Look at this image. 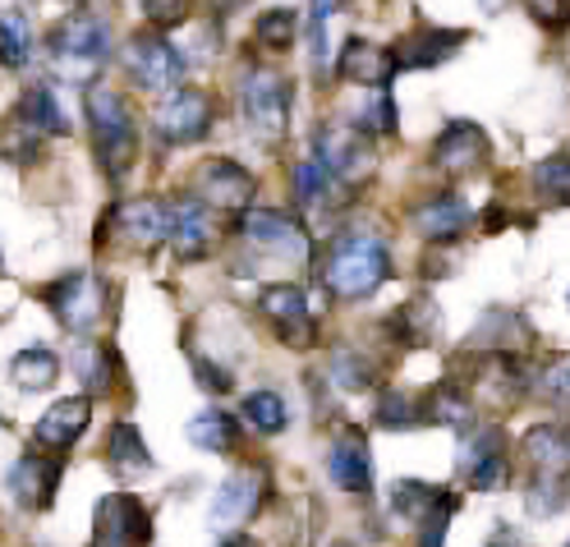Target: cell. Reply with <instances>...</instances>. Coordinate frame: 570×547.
I'll return each instance as SVG.
<instances>
[{
	"label": "cell",
	"mask_w": 570,
	"mask_h": 547,
	"mask_svg": "<svg viewBox=\"0 0 570 547\" xmlns=\"http://www.w3.org/2000/svg\"><path fill=\"white\" fill-rule=\"evenodd\" d=\"M166 240L180 253V263H198L217 244V212L198 203L194 194H180L166 203Z\"/></svg>",
	"instance_id": "7c38bea8"
},
{
	"label": "cell",
	"mask_w": 570,
	"mask_h": 547,
	"mask_svg": "<svg viewBox=\"0 0 570 547\" xmlns=\"http://www.w3.org/2000/svg\"><path fill=\"white\" fill-rule=\"evenodd\" d=\"M377 423L382 428H419V423H428V410H423V400H414V395L386 391L377 400Z\"/></svg>",
	"instance_id": "74e56055"
},
{
	"label": "cell",
	"mask_w": 570,
	"mask_h": 547,
	"mask_svg": "<svg viewBox=\"0 0 570 547\" xmlns=\"http://www.w3.org/2000/svg\"><path fill=\"white\" fill-rule=\"evenodd\" d=\"M465 479H470V488H479V492H502V488L511 483L507 451H502V456H488V460H479V465H470V469H465Z\"/></svg>",
	"instance_id": "60d3db41"
},
{
	"label": "cell",
	"mask_w": 570,
	"mask_h": 547,
	"mask_svg": "<svg viewBox=\"0 0 570 547\" xmlns=\"http://www.w3.org/2000/svg\"><path fill=\"white\" fill-rule=\"evenodd\" d=\"M386 281H391V253H386V244L377 235L350 231V235H341L327 248V258H323V285H327V295L354 304V300L377 295Z\"/></svg>",
	"instance_id": "7a4b0ae2"
},
{
	"label": "cell",
	"mask_w": 570,
	"mask_h": 547,
	"mask_svg": "<svg viewBox=\"0 0 570 547\" xmlns=\"http://www.w3.org/2000/svg\"><path fill=\"white\" fill-rule=\"evenodd\" d=\"M38 300L56 313V322L65 326V332L92 336L101 326V318H106V304H111V285H106L97 272H88V267H75V272H65L60 281L42 285Z\"/></svg>",
	"instance_id": "5b68a950"
},
{
	"label": "cell",
	"mask_w": 570,
	"mask_h": 547,
	"mask_svg": "<svg viewBox=\"0 0 570 547\" xmlns=\"http://www.w3.org/2000/svg\"><path fill=\"white\" fill-rule=\"evenodd\" d=\"M313 162L323 166L336 185L354 189L360 179L373 175L377 166V153H373V134H364L360 125H350V120H327V125H317L313 134Z\"/></svg>",
	"instance_id": "8992f818"
},
{
	"label": "cell",
	"mask_w": 570,
	"mask_h": 547,
	"mask_svg": "<svg viewBox=\"0 0 570 547\" xmlns=\"http://www.w3.org/2000/svg\"><path fill=\"white\" fill-rule=\"evenodd\" d=\"M194 14V0H142V19H148L157 32L180 28Z\"/></svg>",
	"instance_id": "b9f144b4"
},
{
	"label": "cell",
	"mask_w": 570,
	"mask_h": 547,
	"mask_svg": "<svg viewBox=\"0 0 570 547\" xmlns=\"http://www.w3.org/2000/svg\"><path fill=\"white\" fill-rule=\"evenodd\" d=\"M106 460H111V469H120V473L153 469V451L134 423H111V432H106Z\"/></svg>",
	"instance_id": "83f0119b"
},
{
	"label": "cell",
	"mask_w": 570,
	"mask_h": 547,
	"mask_svg": "<svg viewBox=\"0 0 570 547\" xmlns=\"http://www.w3.org/2000/svg\"><path fill=\"white\" fill-rule=\"evenodd\" d=\"M47 56L56 65L60 79H79L92 84L97 69L111 60V23L92 10H75L65 14L51 32H47Z\"/></svg>",
	"instance_id": "3957f363"
},
{
	"label": "cell",
	"mask_w": 570,
	"mask_h": 547,
	"mask_svg": "<svg viewBox=\"0 0 570 547\" xmlns=\"http://www.w3.org/2000/svg\"><path fill=\"white\" fill-rule=\"evenodd\" d=\"M391 510L405 520V525H423L428 516H438V510H455V497L433 488V483H419V479H401L391 488Z\"/></svg>",
	"instance_id": "cb8c5ba5"
},
{
	"label": "cell",
	"mask_w": 570,
	"mask_h": 547,
	"mask_svg": "<svg viewBox=\"0 0 570 547\" xmlns=\"http://www.w3.org/2000/svg\"><path fill=\"white\" fill-rule=\"evenodd\" d=\"M10 378H14L19 391H47L60 378V359L51 350H42V345H28V350H19L10 359Z\"/></svg>",
	"instance_id": "f1b7e54d"
},
{
	"label": "cell",
	"mask_w": 570,
	"mask_h": 547,
	"mask_svg": "<svg viewBox=\"0 0 570 547\" xmlns=\"http://www.w3.org/2000/svg\"><path fill=\"white\" fill-rule=\"evenodd\" d=\"M341 0H313V23H308V38H313V65L317 75L332 69V47H327V19H336Z\"/></svg>",
	"instance_id": "ab89813d"
},
{
	"label": "cell",
	"mask_w": 570,
	"mask_h": 547,
	"mask_svg": "<svg viewBox=\"0 0 570 547\" xmlns=\"http://www.w3.org/2000/svg\"><path fill=\"white\" fill-rule=\"evenodd\" d=\"M189 194L198 203H207L212 212H226V216H239L258 194V179L254 170H244L235 157H207L194 179H189Z\"/></svg>",
	"instance_id": "9c48e42d"
},
{
	"label": "cell",
	"mask_w": 570,
	"mask_h": 547,
	"mask_svg": "<svg viewBox=\"0 0 570 547\" xmlns=\"http://www.w3.org/2000/svg\"><path fill=\"white\" fill-rule=\"evenodd\" d=\"M470 42L465 28H438V23H419L410 38L396 42V51H391V65L396 69H433L442 60H451L460 47Z\"/></svg>",
	"instance_id": "e0dca14e"
},
{
	"label": "cell",
	"mask_w": 570,
	"mask_h": 547,
	"mask_svg": "<svg viewBox=\"0 0 570 547\" xmlns=\"http://www.w3.org/2000/svg\"><path fill=\"white\" fill-rule=\"evenodd\" d=\"M239 414H244V423L254 428V432H263V437H276V432H285V423H291V410H285V400L276 395V391H248L244 395V406H239Z\"/></svg>",
	"instance_id": "1f68e13d"
},
{
	"label": "cell",
	"mask_w": 570,
	"mask_h": 547,
	"mask_svg": "<svg viewBox=\"0 0 570 547\" xmlns=\"http://www.w3.org/2000/svg\"><path fill=\"white\" fill-rule=\"evenodd\" d=\"M533 520H552L566 510V473H533V488L524 492Z\"/></svg>",
	"instance_id": "e575fe53"
},
{
	"label": "cell",
	"mask_w": 570,
	"mask_h": 547,
	"mask_svg": "<svg viewBox=\"0 0 570 547\" xmlns=\"http://www.w3.org/2000/svg\"><path fill=\"white\" fill-rule=\"evenodd\" d=\"M14 116L19 120H28L38 134H47V138H65L69 129V116H65V106H60V97H56V88L51 84H28L23 88V97H19V106H14Z\"/></svg>",
	"instance_id": "603a6c76"
},
{
	"label": "cell",
	"mask_w": 570,
	"mask_h": 547,
	"mask_svg": "<svg viewBox=\"0 0 570 547\" xmlns=\"http://www.w3.org/2000/svg\"><path fill=\"white\" fill-rule=\"evenodd\" d=\"M60 473H65V456H60V451H28V456L10 469V497H14L23 510H47V506L56 501Z\"/></svg>",
	"instance_id": "5bb4252c"
},
{
	"label": "cell",
	"mask_w": 570,
	"mask_h": 547,
	"mask_svg": "<svg viewBox=\"0 0 570 547\" xmlns=\"http://www.w3.org/2000/svg\"><path fill=\"white\" fill-rule=\"evenodd\" d=\"M42 148H47V134H38L28 120L10 116L6 125H0V162L32 166V162H42Z\"/></svg>",
	"instance_id": "f546056e"
},
{
	"label": "cell",
	"mask_w": 570,
	"mask_h": 547,
	"mask_svg": "<svg viewBox=\"0 0 570 547\" xmlns=\"http://www.w3.org/2000/svg\"><path fill=\"white\" fill-rule=\"evenodd\" d=\"M239 240L254 244L258 253H285V258H308V231L299 216L276 212V207H254L248 203L235 222Z\"/></svg>",
	"instance_id": "30bf717a"
},
{
	"label": "cell",
	"mask_w": 570,
	"mask_h": 547,
	"mask_svg": "<svg viewBox=\"0 0 570 547\" xmlns=\"http://www.w3.org/2000/svg\"><path fill=\"white\" fill-rule=\"evenodd\" d=\"M295 38H299V10H291V6H272V10H263L258 23H254V42H258L263 51H272V56L291 51Z\"/></svg>",
	"instance_id": "4dcf8cb0"
},
{
	"label": "cell",
	"mask_w": 570,
	"mask_h": 547,
	"mask_svg": "<svg viewBox=\"0 0 570 547\" xmlns=\"http://www.w3.org/2000/svg\"><path fill=\"white\" fill-rule=\"evenodd\" d=\"M212 125H217V101H212V92L189 84H175L153 116L157 138L170 143V148H194V143L212 134Z\"/></svg>",
	"instance_id": "ba28073f"
},
{
	"label": "cell",
	"mask_w": 570,
	"mask_h": 547,
	"mask_svg": "<svg viewBox=\"0 0 570 547\" xmlns=\"http://www.w3.org/2000/svg\"><path fill=\"white\" fill-rule=\"evenodd\" d=\"M327 473L341 492H373V456H368V437L360 428H345L332 451H327Z\"/></svg>",
	"instance_id": "ffe728a7"
},
{
	"label": "cell",
	"mask_w": 570,
	"mask_h": 547,
	"mask_svg": "<svg viewBox=\"0 0 570 547\" xmlns=\"http://www.w3.org/2000/svg\"><path fill=\"white\" fill-rule=\"evenodd\" d=\"M106 226H116V235L138 248V253H153L157 244H166V203L161 198H129L116 203L111 212L101 216Z\"/></svg>",
	"instance_id": "2e32d148"
},
{
	"label": "cell",
	"mask_w": 570,
	"mask_h": 547,
	"mask_svg": "<svg viewBox=\"0 0 570 547\" xmlns=\"http://www.w3.org/2000/svg\"><path fill=\"white\" fill-rule=\"evenodd\" d=\"M539 387L543 400H557V406H566V354H557L548 369H543V382H533Z\"/></svg>",
	"instance_id": "ee69618b"
},
{
	"label": "cell",
	"mask_w": 570,
	"mask_h": 547,
	"mask_svg": "<svg viewBox=\"0 0 570 547\" xmlns=\"http://www.w3.org/2000/svg\"><path fill=\"white\" fill-rule=\"evenodd\" d=\"M88 423H92V395H65L38 419V428H32V447L69 451L88 432Z\"/></svg>",
	"instance_id": "ac0fdd59"
},
{
	"label": "cell",
	"mask_w": 570,
	"mask_h": 547,
	"mask_svg": "<svg viewBox=\"0 0 570 547\" xmlns=\"http://www.w3.org/2000/svg\"><path fill=\"white\" fill-rule=\"evenodd\" d=\"M38 38L23 10H0V69H28Z\"/></svg>",
	"instance_id": "4316f807"
},
{
	"label": "cell",
	"mask_w": 570,
	"mask_h": 547,
	"mask_svg": "<svg viewBox=\"0 0 570 547\" xmlns=\"http://www.w3.org/2000/svg\"><path fill=\"white\" fill-rule=\"evenodd\" d=\"M83 116H88V134H92V153L101 162L106 175H125L134 166L138 153V129H134V106L120 88L111 84H83Z\"/></svg>",
	"instance_id": "6da1fadb"
},
{
	"label": "cell",
	"mask_w": 570,
	"mask_h": 547,
	"mask_svg": "<svg viewBox=\"0 0 570 547\" xmlns=\"http://www.w3.org/2000/svg\"><path fill=\"white\" fill-rule=\"evenodd\" d=\"M291 179H295V203L299 207H327L332 203V189H336V179L317 166L313 157H304V162H295V170H291Z\"/></svg>",
	"instance_id": "d6a6232c"
},
{
	"label": "cell",
	"mask_w": 570,
	"mask_h": 547,
	"mask_svg": "<svg viewBox=\"0 0 570 547\" xmlns=\"http://www.w3.org/2000/svg\"><path fill=\"white\" fill-rule=\"evenodd\" d=\"M327 382H341L345 391H364V387H373L377 378H373V363H368L364 354L336 350V354H332V378H327Z\"/></svg>",
	"instance_id": "f35d334b"
},
{
	"label": "cell",
	"mask_w": 570,
	"mask_h": 547,
	"mask_svg": "<svg viewBox=\"0 0 570 547\" xmlns=\"http://www.w3.org/2000/svg\"><path fill=\"white\" fill-rule=\"evenodd\" d=\"M488 153H492L488 148V134L474 120H451L438 134V143H433V166L442 175L460 179V175H474L479 166H488Z\"/></svg>",
	"instance_id": "9a60e30c"
},
{
	"label": "cell",
	"mask_w": 570,
	"mask_h": 547,
	"mask_svg": "<svg viewBox=\"0 0 570 547\" xmlns=\"http://www.w3.org/2000/svg\"><path fill=\"white\" fill-rule=\"evenodd\" d=\"M212 6H217V14H230L235 6H244V0H212Z\"/></svg>",
	"instance_id": "c3c4849f"
},
{
	"label": "cell",
	"mask_w": 570,
	"mask_h": 547,
	"mask_svg": "<svg viewBox=\"0 0 570 547\" xmlns=\"http://www.w3.org/2000/svg\"><path fill=\"white\" fill-rule=\"evenodd\" d=\"M0 276H6V253H0Z\"/></svg>",
	"instance_id": "816d5d0a"
},
{
	"label": "cell",
	"mask_w": 570,
	"mask_h": 547,
	"mask_svg": "<svg viewBox=\"0 0 570 547\" xmlns=\"http://www.w3.org/2000/svg\"><path fill=\"white\" fill-rule=\"evenodd\" d=\"M524 460L533 465V473H566V428L561 423H539V428H529L524 432V442H520Z\"/></svg>",
	"instance_id": "484cf974"
},
{
	"label": "cell",
	"mask_w": 570,
	"mask_h": 547,
	"mask_svg": "<svg viewBox=\"0 0 570 547\" xmlns=\"http://www.w3.org/2000/svg\"><path fill=\"white\" fill-rule=\"evenodd\" d=\"M258 309H263V318L276 326L281 345L308 350V345L317 341V322H313V309H308V300H304L299 285H291V281L263 285V290H258Z\"/></svg>",
	"instance_id": "8fae6325"
},
{
	"label": "cell",
	"mask_w": 570,
	"mask_h": 547,
	"mask_svg": "<svg viewBox=\"0 0 570 547\" xmlns=\"http://www.w3.org/2000/svg\"><path fill=\"white\" fill-rule=\"evenodd\" d=\"M291 106H295V88L276 69H248L239 84V116L244 129L254 134L258 143L276 148L291 134Z\"/></svg>",
	"instance_id": "277c9868"
},
{
	"label": "cell",
	"mask_w": 570,
	"mask_h": 547,
	"mask_svg": "<svg viewBox=\"0 0 570 547\" xmlns=\"http://www.w3.org/2000/svg\"><path fill=\"white\" fill-rule=\"evenodd\" d=\"M92 547H120V543H111V538H101V534H97V538H92Z\"/></svg>",
	"instance_id": "f907efd6"
},
{
	"label": "cell",
	"mask_w": 570,
	"mask_h": 547,
	"mask_svg": "<svg viewBox=\"0 0 570 547\" xmlns=\"http://www.w3.org/2000/svg\"><path fill=\"white\" fill-rule=\"evenodd\" d=\"M194 373H198V387L203 391H212V395H226L230 387H235V378H230V369H222V363H212V359H194Z\"/></svg>",
	"instance_id": "7bdbcfd3"
},
{
	"label": "cell",
	"mask_w": 570,
	"mask_h": 547,
	"mask_svg": "<svg viewBox=\"0 0 570 547\" xmlns=\"http://www.w3.org/2000/svg\"><path fill=\"white\" fill-rule=\"evenodd\" d=\"M97 534L120 547H148L153 543V516L134 492H116L97 506Z\"/></svg>",
	"instance_id": "d6986e66"
},
{
	"label": "cell",
	"mask_w": 570,
	"mask_h": 547,
	"mask_svg": "<svg viewBox=\"0 0 570 547\" xmlns=\"http://www.w3.org/2000/svg\"><path fill=\"white\" fill-rule=\"evenodd\" d=\"M428 423H446V428H465L470 419H474V400H470V391H460V387H438L433 391V400H428Z\"/></svg>",
	"instance_id": "836d02e7"
},
{
	"label": "cell",
	"mask_w": 570,
	"mask_h": 547,
	"mask_svg": "<svg viewBox=\"0 0 570 547\" xmlns=\"http://www.w3.org/2000/svg\"><path fill=\"white\" fill-rule=\"evenodd\" d=\"M336 79L341 84H354V88H386L396 79V65H391V51L386 47H373L364 38H350L336 56Z\"/></svg>",
	"instance_id": "44dd1931"
},
{
	"label": "cell",
	"mask_w": 570,
	"mask_h": 547,
	"mask_svg": "<svg viewBox=\"0 0 570 547\" xmlns=\"http://www.w3.org/2000/svg\"><path fill=\"white\" fill-rule=\"evenodd\" d=\"M120 65H125L129 84L148 88V92H170L175 84H185V56L157 28H138L120 51Z\"/></svg>",
	"instance_id": "52a82bcc"
},
{
	"label": "cell",
	"mask_w": 570,
	"mask_h": 547,
	"mask_svg": "<svg viewBox=\"0 0 570 547\" xmlns=\"http://www.w3.org/2000/svg\"><path fill=\"white\" fill-rule=\"evenodd\" d=\"M483 10H488V14H502V10H507V0H483Z\"/></svg>",
	"instance_id": "681fc988"
},
{
	"label": "cell",
	"mask_w": 570,
	"mask_h": 547,
	"mask_svg": "<svg viewBox=\"0 0 570 547\" xmlns=\"http://www.w3.org/2000/svg\"><path fill=\"white\" fill-rule=\"evenodd\" d=\"M446 520H451V510H438V516H428L419 525V547H446Z\"/></svg>",
	"instance_id": "bcb514c9"
},
{
	"label": "cell",
	"mask_w": 570,
	"mask_h": 547,
	"mask_svg": "<svg viewBox=\"0 0 570 547\" xmlns=\"http://www.w3.org/2000/svg\"><path fill=\"white\" fill-rule=\"evenodd\" d=\"M75 369L83 373L88 391H111V345H101V341H83L79 354H75Z\"/></svg>",
	"instance_id": "8d00e7d4"
},
{
	"label": "cell",
	"mask_w": 570,
	"mask_h": 547,
	"mask_svg": "<svg viewBox=\"0 0 570 547\" xmlns=\"http://www.w3.org/2000/svg\"><path fill=\"white\" fill-rule=\"evenodd\" d=\"M332 547H354V543H332Z\"/></svg>",
	"instance_id": "f5cc1de1"
},
{
	"label": "cell",
	"mask_w": 570,
	"mask_h": 547,
	"mask_svg": "<svg viewBox=\"0 0 570 547\" xmlns=\"http://www.w3.org/2000/svg\"><path fill=\"white\" fill-rule=\"evenodd\" d=\"M520 6L539 19V23H548V28H561L566 23V0H520Z\"/></svg>",
	"instance_id": "f6af8a7d"
},
{
	"label": "cell",
	"mask_w": 570,
	"mask_h": 547,
	"mask_svg": "<svg viewBox=\"0 0 570 547\" xmlns=\"http://www.w3.org/2000/svg\"><path fill=\"white\" fill-rule=\"evenodd\" d=\"M185 437L207 456H230V451H239V419L226 410H203L185 423Z\"/></svg>",
	"instance_id": "d4e9b609"
},
{
	"label": "cell",
	"mask_w": 570,
	"mask_h": 547,
	"mask_svg": "<svg viewBox=\"0 0 570 547\" xmlns=\"http://www.w3.org/2000/svg\"><path fill=\"white\" fill-rule=\"evenodd\" d=\"M217 547H263L254 534H239V529H230V534H222V543Z\"/></svg>",
	"instance_id": "7dc6e473"
},
{
	"label": "cell",
	"mask_w": 570,
	"mask_h": 547,
	"mask_svg": "<svg viewBox=\"0 0 570 547\" xmlns=\"http://www.w3.org/2000/svg\"><path fill=\"white\" fill-rule=\"evenodd\" d=\"M533 194H539L543 203H566V194H570V162H566V153H552L548 162H539L533 166Z\"/></svg>",
	"instance_id": "d590c367"
},
{
	"label": "cell",
	"mask_w": 570,
	"mask_h": 547,
	"mask_svg": "<svg viewBox=\"0 0 570 547\" xmlns=\"http://www.w3.org/2000/svg\"><path fill=\"white\" fill-rule=\"evenodd\" d=\"M263 501H267V469H263V465H244V469L230 473V479H226L217 492H212V501H207V525H212V529H235V525H244L248 516H258Z\"/></svg>",
	"instance_id": "4fadbf2b"
},
{
	"label": "cell",
	"mask_w": 570,
	"mask_h": 547,
	"mask_svg": "<svg viewBox=\"0 0 570 547\" xmlns=\"http://www.w3.org/2000/svg\"><path fill=\"white\" fill-rule=\"evenodd\" d=\"M410 222L428 244H451V240H460V231L470 226V207L455 194H433L410 212Z\"/></svg>",
	"instance_id": "7402d4cb"
}]
</instances>
